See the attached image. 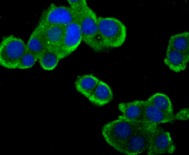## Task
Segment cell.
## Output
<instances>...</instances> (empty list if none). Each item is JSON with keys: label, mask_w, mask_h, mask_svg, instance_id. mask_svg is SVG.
<instances>
[{"label": "cell", "mask_w": 189, "mask_h": 155, "mask_svg": "<svg viewBox=\"0 0 189 155\" xmlns=\"http://www.w3.org/2000/svg\"><path fill=\"white\" fill-rule=\"evenodd\" d=\"M148 124L145 122L130 121L121 115L105 124L102 134L110 146L120 152L126 142L139 128Z\"/></svg>", "instance_id": "obj_1"}, {"label": "cell", "mask_w": 189, "mask_h": 155, "mask_svg": "<svg viewBox=\"0 0 189 155\" xmlns=\"http://www.w3.org/2000/svg\"><path fill=\"white\" fill-rule=\"evenodd\" d=\"M98 23L100 37L105 49L121 47L127 36L125 25L119 19L113 17L98 16Z\"/></svg>", "instance_id": "obj_2"}, {"label": "cell", "mask_w": 189, "mask_h": 155, "mask_svg": "<svg viewBox=\"0 0 189 155\" xmlns=\"http://www.w3.org/2000/svg\"><path fill=\"white\" fill-rule=\"evenodd\" d=\"M98 17L88 6L79 16V19L82 41L94 51L100 52L105 49L99 36Z\"/></svg>", "instance_id": "obj_3"}, {"label": "cell", "mask_w": 189, "mask_h": 155, "mask_svg": "<svg viewBox=\"0 0 189 155\" xmlns=\"http://www.w3.org/2000/svg\"><path fill=\"white\" fill-rule=\"evenodd\" d=\"M26 49V44L21 39L13 35L4 37L0 44V65L7 69H17Z\"/></svg>", "instance_id": "obj_4"}, {"label": "cell", "mask_w": 189, "mask_h": 155, "mask_svg": "<svg viewBox=\"0 0 189 155\" xmlns=\"http://www.w3.org/2000/svg\"><path fill=\"white\" fill-rule=\"evenodd\" d=\"M79 17L69 6L50 4L42 12L38 23L43 26H66Z\"/></svg>", "instance_id": "obj_5"}, {"label": "cell", "mask_w": 189, "mask_h": 155, "mask_svg": "<svg viewBox=\"0 0 189 155\" xmlns=\"http://www.w3.org/2000/svg\"><path fill=\"white\" fill-rule=\"evenodd\" d=\"M156 126L147 124L139 128L127 141L119 152L127 155H136L147 150Z\"/></svg>", "instance_id": "obj_6"}, {"label": "cell", "mask_w": 189, "mask_h": 155, "mask_svg": "<svg viewBox=\"0 0 189 155\" xmlns=\"http://www.w3.org/2000/svg\"><path fill=\"white\" fill-rule=\"evenodd\" d=\"M175 146L170 133L162 127L156 126L153 130L147 150L148 155L172 154Z\"/></svg>", "instance_id": "obj_7"}, {"label": "cell", "mask_w": 189, "mask_h": 155, "mask_svg": "<svg viewBox=\"0 0 189 155\" xmlns=\"http://www.w3.org/2000/svg\"><path fill=\"white\" fill-rule=\"evenodd\" d=\"M82 41L79 18L66 26L62 42L57 51L61 59L74 52Z\"/></svg>", "instance_id": "obj_8"}, {"label": "cell", "mask_w": 189, "mask_h": 155, "mask_svg": "<svg viewBox=\"0 0 189 155\" xmlns=\"http://www.w3.org/2000/svg\"><path fill=\"white\" fill-rule=\"evenodd\" d=\"M145 101L136 100L128 102H122L118 105L123 117L135 122L144 121Z\"/></svg>", "instance_id": "obj_9"}, {"label": "cell", "mask_w": 189, "mask_h": 155, "mask_svg": "<svg viewBox=\"0 0 189 155\" xmlns=\"http://www.w3.org/2000/svg\"><path fill=\"white\" fill-rule=\"evenodd\" d=\"M189 54L183 53L167 46L164 62L171 70L179 72L186 68Z\"/></svg>", "instance_id": "obj_10"}, {"label": "cell", "mask_w": 189, "mask_h": 155, "mask_svg": "<svg viewBox=\"0 0 189 155\" xmlns=\"http://www.w3.org/2000/svg\"><path fill=\"white\" fill-rule=\"evenodd\" d=\"M176 120L175 115H171L157 108L145 101L144 121L149 124L154 126L173 121Z\"/></svg>", "instance_id": "obj_11"}, {"label": "cell", "mask_w": 189, "mask_h": 155, "mask_svg": "<svg viewBox=\"0 0 189 155\" xmlns=\"http://www.w3.org/2000/svg\"><path fill=\"white\" fill-rule=\"evenodd\" d=\"M41 26L47 48L58 51L63 40L66 26L60 25Z\"/></svg>", "instance_id": "obj_12"}, {"label": "cell", "mask_w": 189, "mask_h": 155, "mask_svg": "<svg viewBox=\"0 0 189 155\" xmlns=\"http://www.w3.org/2000/svg\"><path fill=\"white\" fill-rule=\"evenodd\" d=\"M26 44L27 49L38 59L47 48L42 26L38 23L31 34Z\"/></svg>", "instance_id": "obj_13"}, {"label": "cell", "mask_w": 189, "mask_h": 155, "mask_svg": "<svg viewBox=\"0 0 189 155\" xmlns=\"http://www.w3.org/2000/svg\"><path fill=\"white\" fill-rule=\"evenodd\" d=\"M113 98V93L110 87L107 83L100 80L88 99L93 104L101 106L110 102Z\"/></svg>", "instance_id": "obj_14"}, {"label": "cell", "mask_w": 189, "mask_h": 155, "mask_svg": "<svg viewBox=\"0 0 189 155\" xmlns=\"http://www.w3.org/2000/svg\"><path fill=\"white\" fill-rule=\"evenodd\" d=\"M100 80L93 75H84L77 77L75 82V86L79 92L88 98L97 86Z\"/></svg>", "instance_id": "obj_15"}, {"label": "cell", "mask_w": 189, "mask_h": 155, "mask_svg": "<svg viewBox=\"0 0 189 155\" xmlns=\"http://www.w3.org/2000/svg\"><path fill=\"white\" fill-rule=\"evenodd\" d=\"M60 60L57 51L48 48L38 59L39 63L42 68L48 71L54 69Z\"/></svg>", "instance_id": "obj_16"}, {"label": "cell", "mask_w": 189, "mask_h": 155, "mask_svg": "<svg viewBox=\"0 0 189 155\" xmlns=\"http://www.w3.org/2000/svg\"><path fill=\"white\" fill-rule=\"evenodd\" d=\"M157 108L165 113L174 115L173 106L169 97L161 93H154L147 100Z\"/></svg>", "instance_id": "obj_17"}, {"label": "cell", "mask_w": 189, "mask_h": 155, "mask_svg": "<svg viewBox=\"0 0 189 155\" xmlns=\"http://www.w3.org/2000/svg\"><path fill=\"white\" fill-rule=\"evenodd\" d=\"M168 46L189 54V33L186 31L174 34L169 38Z\"/></svg>", "instance_id": "obj_18"}, {"label": "cell", "mask_w": 189, "mask_h": 155, "mask_svg": "<svg viewBox=\"0 0 189 155\" xmlns=\"http://www.w3.org/2000/svg\"><path fill=\"white\" fill-rule=\"evenodd\" d=\"M38 60L36 56L27 48L20 59L17 69L24 70L30 68Z\"/></svg>", "instance_id": "obj_19"}, {"label": "cell", "mask_w": 189, "mask_h": 155, "mask_svg": "<svg viewBox=\"0 0 189 155\" xmlns=\"http://www.w3.org/2000/svg\"><path fill=\"white\" fill-rule=\"evenodd\" d=\"M67 2L78 17L89 6L86 0H68Z\"/></svg>", "instance_id": "obj_20"}, {"label": "cell", "mask_w": 189, "mask_h": 155, "mask_svg": "<svg viewBox=\"0 0 189 155\" xmlns=\"http://www.w3.org/2000/svg\"><path fill=\"white\" fill-rule=\"evenodd\" d=\"M175 115L176 120H187L189 119V109L187 108H183Z\"/></svg>", "instance_id": "obj_21"}]
</instances>
